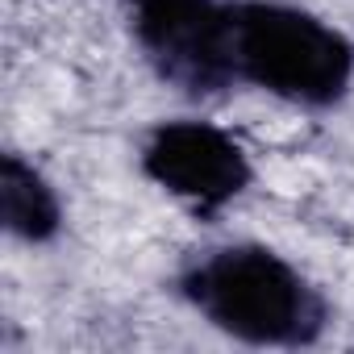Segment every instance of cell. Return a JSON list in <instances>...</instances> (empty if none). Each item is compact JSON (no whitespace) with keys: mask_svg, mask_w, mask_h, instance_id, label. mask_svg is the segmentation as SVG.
I'll use <instances>...</instances> for the list:
<instances>
[{"mask_svg":"<svg viewBox=\"0 0 354 354\" xmlns=\"http://www.w3.org/2000/svg\"><path fill=\"white\" fill-rule=\"evenodd\" d=\"M175 292L217 333L246 346L300 350L321 342L329 325L321 288L263 242H225L196 250L175 271Z\"/></svg>","mask_w":354,"mask_h":354,"instance_id":"6da1fadb","label":"cell"},{"mask_svg":"<svg viewBox=\"0 0 354 354\" xmlns=\"http://www.w3.org/2000/svg\"><path fill=\"white\" fill-rule=\"evenodd\" d=\"M238 84L300 109H329L350 92L354 42L325 17L283 0H230Z\"/></svg>","mask_w":354,"mask_h":354,"instance_id":"7a4b0ae2","label":"cell"},{"mask_svg":"<svg viewBox=\"0 0 354 354\" xmlns=\"http://www.w3.org/2000/svg\"><path fill=\"white\" fill-rule=\"evenodd\" d=\"M138 50L184 96H217L238 84L230 0H125Z\"/></svg>","mask_w":354,"mask_h":354,"instance_id":"3957f363","label":"cell"},{"mask_svg":"<svg viewBox=\"0 0 354 354\" xmlns=\"http://www.w3.org/2000/svg\"><path fill=\"white\" fill-rule=\"evenodd\" d=\"M138 162L150 184L184 201L196 217H217L254 180V167L242 142L217 129L213 121H196V117L154 125L142 142Z\"/></svg>","mask_w":354,"mask_h":354,"instance_id":"277c9868","label":"cell"},{"mask_svg":"<svg viewBox=\"0 0 354 354\" xmlns=\"http://www.w3.org/2000/svg\"><path fill=\"white\" fill-rule=\"evenodd\" d=\"M0 217L9 238L26 246H42L63 230V201L55 184L17 150H9L0 162Z\"/></svg>","mask_w":354,"mask_h":354,"instance_id":"5b68a950","label":"cell"}]
</instances>
